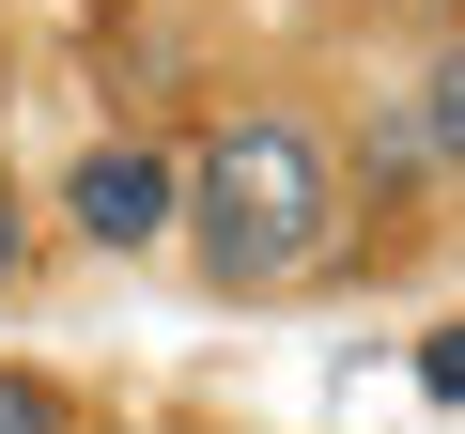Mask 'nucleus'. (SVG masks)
<instances>
[{"label":"nucleus","mask_w":465,"mask_h":434,"mask_svg":"<svg viewBox=\"0 0 465 434\" xmlns=\"http://www.w3.org/2000/svg\"><path fill=\"white\" fill-rule=\"evenodd\" d=\"M171 186H186L171 217L202 233V280H217V295H280V280H311L326 233H341V155H326L295 109L217 124L202 171H171Z\"/></svg>","instance_id":"f257e3e1"},{"label":"nucleus","mask_w":465,"mask_h":434,"mask_svg":"<svg viewBox=\"0 0 465 434\" xmlns=\"http://www.w3.org/2000/svg\"><path fill=\"white\" fill-rule=\"evenodd\" d=\"M171 202H186V186H171L155 140H94V155L63 171V217H78L94 249H155V233H171Z\"/></svg>","instance_id":"f03ea898"},{"label":"nucleus","mask_w":465,"mask_h":434,"mask_svg":"<svg viewBox=\"0 0 465 434\" xmlns=\"http://www.w3.org/2000/svg\"><path fill=\"white\" fill-rule=\"evenodd\" d=\"M0 434H78V403H63L47 372H0Z\"/></svg>","instance_id":"7ed1b4c3"},{"label":"nucleus","mask_w":465,"mask_h":434,"mask_svg":"<svg viewBox=\"0 0 465 434\" xmlns=\"http://www.w3.org/2000/svg\"><path fill=\"white\" fill-rule=\"evenodd\" d=\"M16 264H32V217H16V186H0V295H16Z\"/></svg>","instance_id":"20e7f679"},{"label":"nucleus","mask_w":465,"mask_h":434,"mask_svg":"<svg viewBox=\"0 0 465 434\" xmlns=\"http://www.w3.org/2000/svg\"><path fill=\"white\" fill-rule=\"evenodd\" d=\"M434 16H450V0H434Z\"/></svg>","instance_id":"39448f33"}]
</instances>
